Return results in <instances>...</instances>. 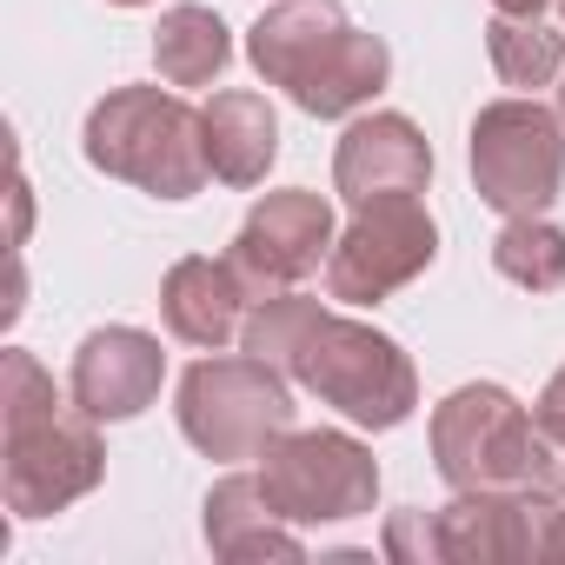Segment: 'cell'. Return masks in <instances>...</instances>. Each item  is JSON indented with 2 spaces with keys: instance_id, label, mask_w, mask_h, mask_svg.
Wrapping results in <instances>:
<instances>
[{
  "instance_id": "obj_17",
  "label": "cell",
  "mask_w": 565,
  "mask_h": 565,
  "mask_svg": "<svg viewBox=\"0 0 565 565\" xmlns=\"http://www.w3.org/2000/svg\"><path fill=\"white\" fill-rule=\"evenodd\" d=\"M226 54H233V41L213 8H167L153 28V67L167 87H206L226 67Z\"/></svg>"
},
{
  "instance_id": "obj_20",
  "label": "cell",
  "mask_w": 565,
  "mask_h": 565,
  "mask_svg": "<svg viewBox=\"0 0 565 565\" xmlns=\"http://www.w3.org/2000/svg\"><path fill=\"white\" fill-rule=\"evenodd\" d=\"M320 320V300H307V294H266V300H253V313H246V327H239V340H246V353L253 360H266V366H279L287 373V360H294V347L307 340V327Z\"/></svg>"
},
{
  "instance_id": "obj_14",
  "label": "cell",
  "mask_w": 565,
  "mask_h": 565,
  "mask_svg": "<svg viewBox=\"0 0 565 565\" xmlns=\"http://www.w3.org/2000/svg\"><path fill=\"white\" fill-rule=\"evenodd\" d=\"M246 279L233 273V259H180L160 287V313H167V333L186 340V347H226L239 327H246Z\"/></svg>"
},
{
  "instance_id": "obj_21",
  "label": "cell",
  "mask_w": 565,
  "mask_h": 565,
  "mask_svg": "<svg viewBox=\"0 0 565 565\" xmlns=\"http://www.w3.org/2000/svg\"><path fill=\"white\" fill-rule=\"evenodd\" d=\"M532 433H539V472H532V486L565 499V366H558L552 386L539 393V406H532Z\"/></svg>"
},
{
  "instance_id": "obj_26",
  "label": "cell",
  "mask_w": 565,
  "mask_h": 565,
  "mask_svg": "<svg viewBox=\"0 0 565 565\" xmlns=\"http://www.w3.org/2000/svg\"><path fill=\"white\" fill-rule=\"evenodd\" d=\"M558 8H565V0H558Z\"/></svg>"
},
{
  "instance_id": "obj_19",
  "label": "cell",
  "mask_w": 565,
  "mask_h": 565,
  "mask_svg": "<svg viewBox=\"0 0 565 565\" xmlns=\"http://www.w3.org/2000/svg\"><path fill=\"white\" fill-rule=\"evenodd\" d=\"M492 266L525 294H558L565 287V233L532 213V220H505V233L492 239Z\"/></svg>"
},
{
  "instance_id": "obj_10",
  "label": "cell",
  "mask_w": 565,
  "mask_h": 565,
  "mask_svg": "<svg viewBox=\"0 0 565 565\" xmlns=\"http://www.w3.org/2000/svg\"><path fill=\"white\" fill-rule=\"evenodd\" d=\"M433 525H439V558H452V565H492V558L552 565V558H565V505H558V492H539V486L459 492L446 512H433Z\"/></svg>"
},
{
  "instance_id": "obj_8",
  "label": "cell",
  "mask_w": 565,
  "mask_h": 565,
  "mask_svg": "<svg viewBox=\"0 0 565 565\" xmlns=\"http://www.w3.org/2000/svg\"><path fill=\"white\" fill-rule=\"evenodd\" d=\"M259 479L294 525L360 519L380 499V466L353 433H294L287 426L259 452Z\"/></svg>"
},
{
  "instance_id": "obj_16",
  "label": "cell",
  "mask_w": 565,
  "mask_h": 565,
  "mask_svg": "<svg viewBox=\"0 0 565 565\" xmlns=\"http://www.w3.org/2000/svg\"><path fill=\"white\" fill-rule=\"evenodd\" d=\"M206 160L226 186H259L273 153H279V120L266 107V94H246V87H226L213 94L206 107Z\"/></svg>"
},
{
  "instance_id": "obj_11",
  "label": "cell",
  "mask_w": 565,
  "mask_h": 565,
  "mask_svg": "<svg viewBox=\"0 0 565 565\" xmlns=\"http://www.w3.org/2000/svg\"><path fill=\"white\" fill-rule=\"evenodd\" d=\"M333 253V206L307 186L294 193H266L239 233H233V273L246 279V294L266 300V294H287L300 287L307 273H320V259Z\"/></svg>"
},
{
  "instance_id": "obj_23",
  "label": "cell",
  "mask_w": 565,
  "mask_h": 565,
  "mask_svg": "<svg viewBox=\"0 0 565 565\" xmlns=\"http://www.w3.org/2000/svg\"><path fill=\"white\" fill-rule=\"evenodd\" d=\"M492 8H499V14H545L552 0H492Z\"/></svg>"
},
{
  "instance_id": "obj_25",
  "label": "cell",
  "mask_w": 565,
  "mask_h": 565,
  "mask_svg": "<svg viewBox=\"0 0 565 565\" xmlns=\"http://www.w3.org/2000/svg\"><path fill=\"white\" fill-rule=\"evenodd\" d=\"M558 120H565V87H558Z\"/></svg>"
},
{
  "instance_id": "obj_13",
  "label": "cell",
  "mask_w": 565,
  "mask_h": 565,
  "mask_svg": "<svg viewBox=\"0 0 565 565\" xmlns=\"http://www.w3.org/2000/svg\"><path fill=\"white\" fill-rule=\"evenodd\" d=\"M160 373H167V360H160L153 333H140V327H100V333L81 340L67 386H74V406H87L94 419H134V413L153 406Z\"/></svg>"
},
{
  "instance_id": "obj_9",
  "label": "cell",
  "mask_w": 565,
  "mask_h": 565,
  "mask_svg": "<svg viewBox=\"0 0 565 565\" xmlns=\"http://www.w3.org/2000/svg\"><path fill=\"white\" fill-rule=\"evenodd\" d=\"M433 253H439V226L419 206V193L353 206V226L327 253V294L347 307H373V300L399 294L406 279H419L433 266Z\"/></svg>"
},
{
  "instance_id": "obj_4",
  "label": "cell",
  "mask_w": 565,
  "mask_h": 565,
  "mask_svg": "<svg viewBox=\"0 0 565 565\" xmlns=\"http://www.w3.org/2000/svg\"><path fill=\"white\" fill-rule=\"evenodd\" d=\"M287 373H294L307 393H320L327 406H340L353 426H373V433L399 426V419L419 406L413 360H406L386 333H373V327H360V320H340V313H327V307H320V320L307 327V340L294 347Z\"/></svg>"
},
{
  "instance_id": "obj_1",
  "label": "cell",
  "mask_w": 565,
  "mask_h": 565,
  "mask_svg": "<svg viewBox=\"0 0 565 565\" xmlns=\"http://www.w3.org/2000/svg\"><path fill=\"white\" fill-rule=\"evenodd\" d=\"M0 426H8V466H0V492L21 519L61 512L81 492L100 486V433L87 406H61L54 380L34 366V353L0 360Z\"/></svg>"
},
{
  "instance_id": "obj_3",
  "label": "cell",
  "mask_w": 565,
  "mask_h": 565,
  "mask_svg": "<svg viewBox=\"0 0 565 565\" xmlns=\"http://www.w3.org/2000/svg\"><path fill=\"white\" fill-rule=\"evenodd\" d=\"M87 160L140 193L186 200L206 186V114L160 87H120L87 114Z\"/></svg>"
},
{
  "instance_id": "obj_6",
  "label": "cell",
  "mask_w": 565,
  "mask_h": 565,
  "mask_svg": "<svg viewBox=\"0 0 565 565\" xmlns=\"http://www.w3.org/2000/svg\"><path fill=\"white\" fill-rule=\"evenodd\" d=\"M433 459L452 492H492V486H532L539 472V433L532 413L505 386H459L433 413Z\"/></svg>"
},
{
  "instance_id": "obj_12",
  "label": "cell",
  "mask_w": 565,
  "mask_h": 565,
  "mask_svg": "<svg viewBox=\"0 0 565 565\" xmlns=\"http://www.w3.org/2000/svg\"><path fill=\"white\" fill-rule=\"evenodd\" d=\"M433 180V147L406 114H366L347 127L340 153H333V186L347 206H373V200H399V193H426Z\"/></svg>"
},
{
  "instance_id": "obj_2",
  "label": "cell",
  "mask_w": 565,
  "mask_h": 565,
  "mask_svg": "<svg viewBox=\"0 0 565 565\" xmlns=\"http://www.w3.org/2000/svg\"><path fill=\"white\" fill-rule=\"evenodd\" d=\"M253 67L287 87L294 107H307L313 120H340L353 107H366L386 74H393V54L380 34L353 28L333 0H287L253 21V41H246Z\"/></svg>"
},
{
  "instance_id": "obj_7",
  "label": "cell",
  "mask_w": 565,
  "mask_h": 565,
  "mask_svg": "<svg viewBox=\"0 0 565 565\" xmlns=\"http://www.w3.org/2000/svg\"><path fill=\"white\" fill-rule=\"evenodd\" d=\"M472 180L479 200L499 206L505 220H532L558 200L565 180V134L558 114L539 100H492L472 120Z\"/></svg>"
},
{
  "instance_id": "obj_18",
  "label": "cell",
  "mask_w": 565,
  "mask_h": 565,
  "mask_svg": "<svg viewBox=\"0 0 565 565\" xmlns=\"http://www.w3.org/2000/svg\"><path fill=\"white\" fill-rule=\"evenodd\" d=\"M486 47H492V67L505 87L532 94V87H552L565 74V34H552L539 14H499L486 28Z\"/></svg>"
},
{
  "instance_id": "obj_15",
  "label": "cell",
  "mask_w": 565,
  "mask_h": 565,
  "mask_svg": "<svg viewBox=\"0 0 565 565\" xmlns=\"http://www.w3.org/2000/svg\"><path fill=\"white\" fill-rule=\"evenodd\" d=\"M206 545L220 558H300L294 519L279 512L259 472H233L206 492Z\"/></svg>"
},
{
  "instance_id": "obj_22",
  "label": "cell",
  "mask_w": 565,
  "mask_h": 565,
  "mask_svg": "<svg viewBox=\"0 0 565 565\" xmlns=\"http://www.w3.org/2000/svg\"><path fill=\"white\" fill-rule=\"evenodd\" d=\"M386 552L393 558H439V525L426 519V512H393V525H386Z\"/></svg>"
},
{
  "instance_id": "obj_5",
  "label": "cell",
  "mask_w": 565,
  "mask_h": 565,
  "mask_svg": "<svg viewBox=\"0 0 565 565\" xmlns=\"http://www.w3.org/2000/svg\"><path fill=\"white\" fill-rule=\"evenodd\" d=\"M294 426V393L279 366L239 353V360H200L180 380V433L206 459H259Z\"/></svg>"
},
{
  "instance_id": "obj_24",
  "label": "cell",
  "mask_w": 565,
  "mask_h": 565,
  "mask_svg": "<svg viewBox=\"0 0 565 565\" xmlns=\"http://www.w3.org/2000/svg\"><path fill=\"white\" fill-rule=\"evenodd\" d=\"M114 8H147V0H114Z\"/></svg>"
}]
</instances>
